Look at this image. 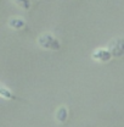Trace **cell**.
Wrapping results in <instances>:
<instances>
[{"label":"cell","mask_w":124,"mask_h":127,"mask_svg":"<svg viewBox=\"0 0 124 127\" xmlns=\"http://www.w3.org/2000/svg\"><path fill=\"white\" fill-rule=\"evenodd\" d=\"M38 45L45 50L57 51L61 49V42L52 34V33H43L38 37Z\"/></svg>","instance_id":"6da1fadb"},{"label":"cell","mask_w":124,"mask_h":127,"mask_svg":"<svg viewBox=\"0 0 124 127\" xmlns=\"http://www.w3.org/2000/svg\"><path fill=\"white\" fill-rule=\"evenodd\" d=\"M107 50L109 54L112 55V58H121L124 54V39L123 38H116L112 39L107 45Z\"/></svg>","instance_id":"7a4b0ae2"},{"label":"cell","mask_w":124,"mask_h":127,"mask_svg":"<svg viewBox=\"0 0 124 127\" xmlns=\"http://www.w3.org/2000/svg\"><path fill=\"white\" fill-rule=\"evenodd\" d=\"M91 58H93L94 60H96V61H100V63H108L109 60L112 59V55L109 54V51L107 49L99 48L95 51H93Z\"/></svg>","instance_id":"3957f363"},{"label":"cell","mask_w":124,"mask_h":127,"mask_svg":"<svg viewBox=\"0 0 124 127\" xmlns=\"http://www.w3.org/2000/svg\"><path fill=\"white\" fill-rule=\"evenodd\" d=\"M7 25H9L12 30H15V31L23 30V28L26 27V22H24V20H22V18H20V17H11V18L9 20Z\"/></svg>","instance_id":"277c9868"},{"label":"cell","mask_w":124,"mask_h":127,"mask_svg":"<svg viewBox=\"0 0 124 127\" xmlns=\"http://www.w3.org/2000/svg\"><path fill=\"white\" fill-rule=\"evenodd\" d=\"M0 96L4 98V99H7V100H22L15 93H12L10 89H7L6 87H4L1 84H0Z\"/></svg>","instance_id":"5b68a950"},{"label":"cell","mask_w":124,"mask_h":127,"mask_svg":"<svg viewBox=\"0 0 124 127\" xmlns=\"http://www.w3.org/2000/svg\"><path fill=\"white\" fill-rule=\"evenodd\" d=\"M55 117H56L57 122H60V124L66 122V120H67V117H68V110H67V108H66V106H60V108L56 110Z\"/></svg>","instance_id":"8992f818"},{"label":"cell","mask_w":124,"mask_h":127,"mask_svg":"<svg viewBox=\"0 0 124 127\" xmlns=\"http://www.w3.org/2000/svg\"><path fill=\"white\" fill-rule=\"evenodd\" d=\"M12 1L23 10H29L32 6V0H12Z\"/></svg>","instance_id":"52a82bcc"}]
</instances>
